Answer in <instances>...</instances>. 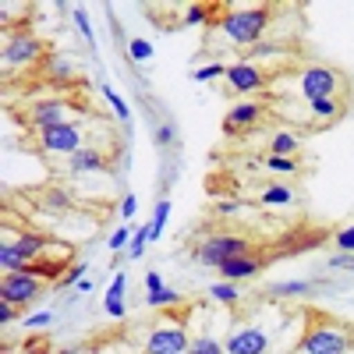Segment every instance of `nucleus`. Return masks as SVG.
I'll list each match as a JSON object with an SVG mask.
<instances>
[{"label":"nucleus","instance_id":"nucleus-3","mask_svg":"<svg viewBox=\"0 0 354 354\" xmlns=\"http://www.w3.org/2000/svg\"><path fill=\"white\" fill-rule=\"evenodd\" d=\"M238 255H248V238H241V234H209L195 248V262L205 266V270H220L227 259H238Z\"/></svg>","mask_w":354,"mask_h":354},{"label":"nucleus","instance_id":"nucleus-37","mask_svg":"<svg viewBox=\"0 0 354 354\" xmlns=\"http://www.w3.org/2000/svg\"><path fill=\"white\" fill-rule=\"evenodd\" d=\"M153 142H156V149H167V145L177 142V128H174V124H160V128L153 131Z\"/></svg>","mask_w":354,"mask_h":354},{"label":"nucleus","instance_id":"nucleus-38","mask_svg":"<svg viewBox=\"0 0 354 354\" xmlns=\"http://www.w3.org/2000/svg\"><path fill=\"white\" fill-rule=\"evenodd\" d=\"M326 270H344V273H354V255H347V252H333V255L326 259Z\"/></svg>","mask_w":354,"mask_h":354},{"label":"nucleus","instance_id":"nucleus-4","mask_svg":"<svg viewBox=\"0 0 354 354\" xmlns=\"http://www.w3.org/2000/svg\"><path fill=\"white\" fill-rule=\"evenodd\" d=\"M298 93L305 100H330V96L340 93V75L326 64H308L298 75Z\"/></svg>","mask_w":354,"mask_h":354},{"label":"nucleus","instance_id":"nucleus-24","mask_svg":"<svg viewBox=\"0 0 354 354\" xmlns=\"http://www.w3.org/2000/svg\"><path fill=\"white\" fill-rule=\"evenodd\" d=\"M167 220H170V198H160V202H156V209H153V220H149V238H153V241L163 238Z\"/></svg>","mask_w":354,"mask_h":354},{"label":"nucleus","instance_id":"nucleus-28","mask_svg":"<svg viewBox=\"0 0 354 354\" xmlns=\"http://www.w3.org/2000/svg\"><path fill=\"white\" fill-rule=\"evenodd\" d=\"M280 57H287V50L280 46V43H255L252 46V57H248V61H280Z\"/></svg>","mask_w":354,"mask_h":354},{"label":"nucleus","instance_id":"nucleus-30","mask_svg":"<svg viewBox=\"0 0 354 354\" xmlns=\"http://www.w3.org/2000/svg\"><path fill=\"white\" fill-rule=\"evenodd\" d=\"M188 354H227L223 351V344L220 340H213V337H192V344H188Z\"/></svg>","mask_w":354,"mask_h":354},{"label":"nucleus","instance_id":"nucleus-25","mask_svg":"<svg viewBox=\"0 0 354 354\" xmlns=\"http://www.w3.org/2000/svg\"><path fill=\"white\" fill-rule=\"evenodd\" d=\"M259 202H262V205H290V202H294V192H290L287 185H270V188H262Z\"/></svg>","mask_w":354,"mask_h":354},{"label":"nucleus","instance_id":"nucleus-41","mask_svg":"<svg viewBox=\"0 0 354 354\" xmlns=\"http://www.w3.org/2000/svg\"><path fill=\"white\" fill-rule=\"evenodd\" d=\"M50 322H53V315L43 308V312H32V315H28V319H25V326H28V330H46Z\"/></svg>","mask_w":354,"mask_h":354},{"label":"nucleus","instance_id":"nucleus-23","mask_svg":"<svg viewBox=\"0 0 354 354\" xmlns=\"http://www.w3.org/2000/svg\"><path fill=\"white\" fill-rule=\"evenodd\" d=\"M185 25L188 28H202V25H213V8L209 4H185Z\"/></svg>","mask_w":354,"mask_h":354},{"label":"nucleus","instance_id":"nucleus-27","mask_svg":"<svg viewBox=\"0 0 354 354\" xmlns=\"http://www.w3.org/2000/svg\"><path fill=\"white\" fill-rule=\"evenodd\" d=\"M227 75V64L223 61H205V64H198L195 71H192V82H216V78H223Z\"/></svg>","mask_w":354,"mask_h":354},{"label":"nucleus","instance_id":"nucleus-34","mask_svg":"<svg viewBox=\"0 0 354 354\" xmlns=\"http://www.w3.org/2000/svg\"><path fill=\"white\" fill-rule=\"evenodd\" d=\"M262 163H266V170H273V174H294L298 170V160L294 156H266Z\"/></svg>","mask_w":354,"mask_h":354},{"label":"nucleus","instance_id":"nucleus-22","mask_svg":"<svg viewBox=\"0 0 354 354\" xmlns=\"http://www.w3.org/2000/svg\"><path fill=\"white\" fill-rule=\"evenodd\" d=\"M308 113L315 117V121H337V117H340V103H337V96H330V100H308Z\"/></svg>","mask_w":354,"mask_h":354},{"label":"nucleus","instance_id":"nucleus-9","mask_svg":"<svg viewBox=\"0 0 354 354\" xmlns=\"http://www.w3.org/2000/svg\"><path fill=\"white\" fill-rule=\"evenodd\" d=\"M39 149L43 153H57V156H71L82 149V128L75 121L57 124L50 131H39Z\"/></svg>","mask_w":354,"mask_h":354},{"label":"nucleus","instance_id":"nucleus-6","mask_svg":"<svg viewBox=\"0 0 354 354\" xmlns=\"http://www.w3.org/2000/svg\"><path fill=\"white\" fill-rule=\"evenodd\" d=\"M43 298V280L32 273H11L0 283V301L8 305H32Z\"/></svg>","mask_w":354,"mask_h":354},{"label":"nucleus","instance_id":"nucleus-35","mask_svg":"<svg viewBox=\"0 0 354 354\" xmlns=\"http://www.w3.org/2000/svg\"><path fill=\"white\" fill-rule=\"evenodd\" d=\"M124 290H128V273L121 270L106 287V301H124Z\"/></svg>","mask_w":354,"mask_h":354},{"label":"nucleus","instance_id":"nucleus-5","mask_svg":"<svg viewBox=\"0 0 354 354\" xmlns=\"http://www.w3.org/2000/svg\"><path fill=\"white\" fill-rule=\"evenodd\" d=\"M223 351L227 354H270L273 351V333H266L262 326H238L223 340Z\"/></svg>","mask_w":354,"mask_h":354},{"label":"nucleus","instance_id":"nucleus-7","mask_svg":"<svg viewBox=\"0 0 354 354\" xmlns=\"http://www.w3.org/2000/svg\"><path fill=\"white\" fill-rule=\"evenodd\" d=\"M223 82H227V88H230V93L248 96V93H259V88L266 85V71H262L255 61L241 57V61L227 64V75H223Z\"/></svg>","mask_w":354,"mask_h":354},{"label":"nucleus","instance_id":"nucleus-18","mask_svg":"<svg viewBox=\"0 0 354 354\" xmlns=\"http://www.w3.org/2000/svg\"><path fill=\"white\" fill-rule=\"evenodd\" d=\"M0 270H4V277H11V273H25V270H28V262L21 259V252H18L11 241L0 245Z\"/></svg>","mask_w":354,"mask_h":354},{"label":"nucleus","instance_id":"nucleus-8","mask_svg":"<svg viewBox=\"0 0 354 354\" xmlns=\"http://www.w3.org/2000/svg\"><path fill=\"white\" fill-rule=\"evenodd\" d=\"M43 53V43L32 36V32H15L4 39V50H0V57H4V68H25V64H36Z\"/></svg>","mask_w":354,"mask_h":354},{"label":"nucleus","instance_id":"nucleus-45","mask_svg":"<svg viewBox=\"0 0 354 354\" xmlns=\"http://www.w3.org/2000/svg\"><path fill=\"white\" fill-rule=\"evenodd\" d=\"M103 308H106L110 319H124V315H128V305H124V301H103Z\"/></svg>","mask_w":354,"mask_h":354},{"label":"nucleus","instance_id":"nucleus-26","mask_svg":"<svg viewBox=\"0 0 354 354\" xmlns=\"http://www.w3.org/2000/svg\"><path fill=\"white\" fill-rule=\"evenodd\" d=\"M153 245V238H149V223H142L138 230H135V238H131V245H128V262H138L142 255H145V248Z\"/></svg>","mask_w":354,"mask_h":354},{"label":"nucleus","instance_id":"nucleus-16","mask_svg":"<svg viewBox=\"0 0 354 354\" xmlns=\"http://www.w3.org/2000/svg\"><path fill=\"white\" fill-rule=\"evenodd\" d=\"M43 75L50 82H75L78 78V68L68 53H50L46 61H43Z\"/></svg>","mask_w":354,"mask_h":354},{"label":"nucleus","instance_id":"nucleus-40","mask_svg":"<svg viewBox=\"0 0 354 354\" xmlns=\"http://www.w3.org/2000/svg\"><path fill=\"white\" fill-rule=\"evenodd\" d=\"M85 270H88V266H85V262H75V266H71V270L64 273V280H61V287H78V283L85 280Z\"/></svg>","mask_w":354,"mask_h":354},{"label":"nucleus","instance_id":"nucleus-47","mask_svg":"<svg viewBox=\"0 0 354 354\" xmlns=\"http://www.w3.org/2000/svg\"><path fill=\"white\" fill-rule=\"evenodd\" d=\"M75 290H78V294H88V290H93V280H88V277H85V280H82V283H78Z\"/></svg>","mask_w":354,"mask_h":354},{"label":"nucleus","instance_id":"nucleus-33","mask_svg":"<svg viewBox=\"0 0 354 354\" xmlns=\"http://www.w3.org/2000/svg\"><path fill=\"white\" fill-rule=\"evenodd\" d=\"M131 238H135V230H131V227H117V230L110 234V241H106V248H110V252H128Z\"/></svg>","mask_w":354,"mask_h":354},{"label":"nucleus","instance_id":"nucleus-32","mask_svg":"<svg viewBox=\"0 0 354 354\" xmlns=\"http://www.w3.org/2000/svg\"><path fill=\"white\" fill-rule=\"evenodd\" d=\"M153 43L149 39H128V57L131 61H138V64H145V61H153Z\"/></svg>","mask_w":354,"mask_h":354},{"label":"nucleus","instance_id":"nucleus-10","mask_svg":"<svg viewBox=\"0 0 354 354\" xmlns=\"http://www.w3.org/2000/svg\"><path fill=\"white\" fill-rule=\"evenodd\" d=\"M192 337L181 326H156L145 337V354H188Z\"/></svg>","mask_w":354,"mask_h":354},{"label":"nucleus","instance_id":"nucleus-42","mask_svg":"<svg viewBox=\"0 0 354 354\" xmlns=\"http://www.w3.org/2000/svg\"><path fill=\"white\" fill-rule=\"evenodd\" d=\"M245 209V202H238V198H220L216 202V213L220 216H234V213H241Z\"/></svg>","mask_w":354,"mask_h":354},{"label":"nucleus","instance_id":"nucleus-39","mask_svg":"<svg viewBox=\"0 0 354 354\" xmlns=\"http://www.w3.org/2000/svg\"><path fill=\"white\" fill-rule=\"evenodd\" d=\"M46 202L53 205L57 213H68V209H71V195H68V192H61V188H53V192L46 195Z\"/></svg>","mask_w":354,"mask_h":354},{"label":"nucleus","instance_id":"nucleus-31","mask_svg":"<svg viewBox=\"0 0 354 354\" xmlns=\"http://www.w3.org/2000/svg\"><path fill=\"white\" fill-rule=\"evenodd\" d=\"M71 21H75V28L82 32V39H85V43H96L93 21H88V11H85V8H71Z\"/></svg>","mask_w":354,"mask_h":354},{"label":"nucleus","instance_id":"nucleus-43","mask_svg":"<svg viewBox=\"0 0 354 354\" xmlns=\"http://www.w3.org/2000/svg\"><path fill=\"white\" fill-rule=\"evenodd\" d=\"M135 213H138V198H135V195H124V198H121V216L131 223V220H135Z\"/></svg>","mask_w":354,"mask_h":354},{"label":"nucleus","instance_id":"nucleus-36","mask_svg":"<svg viewBox=\"0 0 354 354\" xmlns=\"http://www.w3.org/2000/svg\"><path fill=\"white\" fill-rule=\"evenodd\" d=\"M333 245H337V252H347V255H354V223L333 234Z\"/></svg>","mask_w":354,"mask_h":354},{"label":"nucleus","instance_id":"nucleus-1","mask_svg":"<svg viewBox=\"0 0 354 354\" xmlns=\"http://www.w3.org/2000/svg\"><path fill=\"white\" fill-rule=\"evenodd\" d=\"M273 21V11L266 4H234L216 18V28L223 36V46H238V50H252L266 28Z\"/></svg>","mask_w":354,"mask_h":354},{"label":"nucleus","instance_id":"nucleus-13","mask_svg":"<svg viewBox=\"0 0 354 354\" xmlns=\"http://www.w3.org/2000/svg\"><path fill=\"white\" fill-rule=\"evenodd\" d=\"M216 273H220V280L245 283V280H255V277L262 273V259H255V255L248 252V255H238V259H227Z\"/></svg>","mask_w":354,"mask_h":354},{"label":"nucleus","instance_id":"nucleus-12","mask_svg":"<svg viewBox=\"0 0 354 354\" xmlns=\"http://www.w3.org/2000/svg\"><path fill=\"white\" fill-rule=\"evenodd\" d=\"M259 117H262V106H259V103H252V100L234 103V106L223 113V135H238V131L252 128Z\"/></svg>","mask_w":354,"mask_h":354},{"label":"nucleus","instance_id":"nucleus-46","mask_svg":"<svg viewBox=\"0 0 354 354\" xmlns=\"http://www.w3.org/2000/svg\"><path fill=\"white\" fill-rule=\"evenodd\" d=\"M11 322H15V305L0 301V326H11Z\"/></svg>","mask_w":354,"mask_h":354},{"label":"nucleus","instance_id":"nucleus-14","mask_svg":"<svg viewBox=\"0 0 354 354\" xmlns=\"http://www.w3.org/2000/svg\"><path fill=\"white\" fill-rule=\"evenodd\" d=\"M11 245L21 252V259H25V262H36V259H43V255H46V248H50L46 234H39V230H18Z\"/></svg>","mask_w":354,"mask_h":354},{"label":"nucleus","instance_id":"nucleus-2","mask_svg":"<svg viewBox=\"0 0 354 354\" xmlns=\"http://www.w3.org/2000/svg\"><path fill=\"white\" fill-rule=\"evenodd\" d=\"M351 351H354V333L344 330L340 322H315L298 344V354H351Z\"/></svg>","mask_w":354,"mask_h":354},{"label":"nucleus","instance_id":"nucleus-17","mask_svg":"<svg viewBox=\"0 0 354 354\" xmlns=\"http://www.w3.org/2000/svg\"><path fill=\"white\" fill-rule=\"evenodd\" d=\"M315 283L308 280H280V283H270V298H305L312 294Z\"/></svg>","mask_w":354,"mask_h":354},{"label":"nucleus","instance_id":"nucleus-15","mask_svg":"<svg viewBox=\"0 0 354 354\" xmlns=\"http://www.w3.org/2000/svg\"><path fill=\"white\" fill-rule=\"evenodd\" d=\"M68 170H71V174H100V170H106V156H103L100 149H88V145H82L78 153L68 156Z\"/></svg>","mask_w":354,"mask_h":354},{"label":"nucleus","instance_id":"nucleus-19","mask_svg":"<svg viewBox=\"0 0 354 354\" xmlns=\"http://www.w3.org/2000/svg\"><path fill=\"white\" fill-rule=\"evenodd\" d=\"M209 298L216 301V305H223V308H234L241 301V290H238V283H230V280H216L213 287H209Z\"/></svg>","mask_w":354,"mask_h":354},{"label":"nucleus","instance_id":"nucleus-20","mask_svg":"<svg viewBox=\"0 0 354 354\" xmlns=\"http://www.w3.org/2000/svg\"><path fill=\"white\" fill-rule=\"evenodd\" d=\"M298 149H301V138L290 135V131H277L270 138V156H294Z\"/></svg>","mask_w":354,"mask_h":354},{"label":"nucleus","instance_id":"nucleus-29","mask_svg":"<svg viewBox=\"0 0 354 354\" xmlns=\"http://www.w3.org/2000/svg\"><path fill=\"white\" fill-rule=\"evenodd\" d=\"M145 301H149L153 308H174V305H181V294L170 290V287H160L153 294H145Z\"/></svg>","mask_w":354,"mask_h":354},{"label":"nucleus","instance_id":"nucleus-11","mask_svg":"<svg viewBox=\"0 0 354 354\" xmlns=\"http://www.w3.org/2000/svg\"><path fill=\"white\" fill-rule=\"evenodd\" d=\"M28 124L36 128V135H39V131H50V128H57V124H68V103L57 100V96L36 100L32 110H28Z\"/></svg>","mask_w":354,"mask_h":354},{"label":"nucleus","instance_id":"nucleus-21","mask_svg":"<svg viewBox=\"0 0 354 354\" xmlns=\"http://www.w3.org/2000/svg\"><path fill=\"white\" fill-rule=\"evenodd\" d=\"M100 93H103V100L110 103V110L117 113V121H121V124H128V128H131V106H128V103H124L121 96H117V88L103 82V85H100Z\"/></svg>","mask_w":354,"mask_h":354},{"label":"nucleus","instance_id":"nucleus-44","mask_svg":"<svg viewBox=\"0 0 354 354\" xmlns=\"http://www.w3.org/2000/svg\"><path fill=\"white\" fill-rule=\"evenodd\" d=\"M160 287H167V283H163V273H160V270H149V273H145V294H153V290H160Z\"/></svg>","mask_w":354,"mask_h":354}]
</instances>
